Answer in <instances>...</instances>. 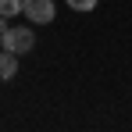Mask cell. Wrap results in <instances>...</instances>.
Segmentation results:
<instances>
[{
    "mask_svg": "<svg viewBox=\"0 0 132 132\" xmlns=\"http://www.w3.org/2000/svg\"><path fill=\"white\" fill-rule=\"evenodd\" d=\"M36 46V32L29 29V25H14V29H7L4 36H0V50H11V54H29Z\"/></svg>",
    "mask_w": 132,
    "mask_h": 132,
    "instance_id": "obj_1",
    "label": "cell"
},
{
    "mask_svg": "<svg viewBox=\"0 0 132 132\" xmlns=\"http://www.w3.org/2000/svg\"><path fill=\"white\" fill-rule=\"evenodd\" d=\"M22 14L29 18V22H36V25H50L54 14H57V7H54V0H25Z\"/></svg>",
    "mask_w": 132,
    "mask_h": 132,
    "instance_id": "obj_2",
    "label": "cell"
},
{
    "mask_svg": "<svg viewBox=\"0 0 132 132\" xmlns=\"http://www.w3.org/2000/svg\"><path fill=\"white\" fill-rule=\"evenodd\" d=\"M14 75H18V54L0 50V82H11Z\"/></svg>",
    "mask_w": 132,
    "mask_h": 132,
    "instance_id": "obj_3",
    "label": "cell"
},
{
    "mask_svg": "<svg viewBox=\"0 0 132 132\" xmlns=\"http://www.w3.org/2000/svg\"><path fill=\"white\" fill-rule=\"evenodd\" d=\"M25 11V0H0V14L4 18H18Z\"/></svg>",
    "mask_w": 132,
    "mask_h": 132,
    "instance_id": "obj_4",
    "label": "cell"
},
{
    "mask_svg": "<svg viewBox=\"0 0 132 132\" xmlns=\"http://www.w3.org/2000/svg\"><path fill=\"white\" fill-rule=\"evenodd\" d=\"M64 4L71 7V11H82V14H86V11H96L100 0H64Z\"/></svg>",
    "mask_w": 132,
    "mask_h": 132,
    "instance_id": "obj_5",
    "label": "cell"
}]
</instances>
